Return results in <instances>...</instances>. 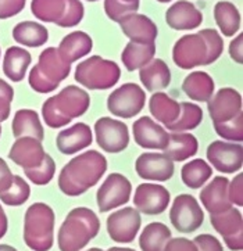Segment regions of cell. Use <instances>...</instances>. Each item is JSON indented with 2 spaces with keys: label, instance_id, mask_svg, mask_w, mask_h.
Wrapping results in <instances>:
<instances>
[{
  "label": "cell",
  "instance_id": "obj_1",
  "mask_svg": "<svg viewBox=\"0 0 243 251\" xmlns=\"http://www.w3.org/2000/svg\"><path fill=\"white\" fill-rule=\"evenodd\" d=\"M107 171V158L97 150H88L65 164L58 175V189L70 197L86 193Z\"/></svg>",
  "mask_w": 243,
  "mask_h": 251
},
{
  "label": "cell",
  "instance_id": "obj_2",
  "mask_svg": "<svg viewBox=\"0 0 243 251\" xmlns=\"http://www.w3.org/2000/svg\"><path fill=\"white\" fill-rule=\"evenodd\" d=\"M90 96L77 85H68L60 93L49 98L42 105V115L49 128H61L68 125L89 110Z\"/></svg>",
  "mask_w": 243,
  "mask_h": 251
},
{
  "label": "cell",
  "instance_id": "obj_3",
  "mask_svg": "<svg viewBox=\"0 0 243 251\" xmlns=\"http://www.w3.org/2000/svg\"><path fill=\"white\" fill-rule=\"evenodd\" d=\"M100 230V219L90 208L77 207L68 212L58 229L57 243L60 251H81Z\"/></svg>",
  "mask_w": 243,
  "mask_h": 251
},
{
  "label": "cell",
  "instance_id": "obj_4",
  "mask_svg": "<svg viewBox=\"0 0 243 251\" xmlns=\"http://www.w3.org/2000/svg\"><path fill=\"white\" fill-rule=\"evenodd\" d=\"M53 208L45 202H35L28 207L24 218V242L33 251H49L54 242Z\"/></svg>",
  "mask_w": 243,
  "mask_h": 251
},
{
  "label": "cell",
  "instance_id": "obj_5",
  "mask_svg": "<svg viewBox=\"0 0 243 251\" xmlns=\"http://www.w3.org/2000/svg\"><path fill=\"white\" fill-rule=\"evenodd\" d=\"M74 78L90 90H107L114 88L121 78L117 63L100 56H92L81 61L75 68Z\"/></svg>",
  "mask_w": 243,
  "mask_h": 251
},
{
  "label": "cell",
  "instance_id": "obj_6",
  "mask_svg": "<svg viewBox=\"0 0 243 251\" xmlns=\"http://www.w3.org/2000/svg\"><path fill=\"white\" fill-rule=\"evenodd\" d=\"M146 104V93L134 82L124 83L110 93L107 99L108 111L120 118H132L138 115Z\"/></svg>",
  "mask_w": 243,
  "mask_h": 251
},
{
  "label": "cell",
  "instance_id": "obj_7",
  "mask_svg": "<svg viewBox=\"0 0 243 251\" xmlns=\"http://www.w3.org/2000/svg\"><path fill=\"white\" fill-rule=\"evenodd\" d=\"M172 60L182 70H192L209 64V49L200 33H189L175 42Z\"/></svg>",
  "mask_w": 243,
  "mask_h": 251
},
{
  "label": "cell",
  "instance_id": "obj_8",
  "mask_svg": "<svg viewBox=\"0 0 243 251\" xmlns=\"http://www.w3.org/2000/svg\"><path fill=\"white\" fill-rule=\"evenodd\" d=\"M170 221L181 233H192L203 225L204 212L193 196L179 195L171 205Z\"/></svg>",
  "mask_w": 243,
  "mask_h": 251
},
{
  "label": "cell",
  "instance_id": "obj_9",
  "mask_svg": "<svg viewBox=\"0 0 243 251\" xmlns=\"http://www.w3.org/2000/svg\"><path fill=\"white\" fill-rule=\"evenodd\" d=\"M95 138L103 151L117 154L130 145V130L124 122L111 117H102L95 122Z\"/></svg>",
  "mask_w": 243,
  "mask_h": 251
},
{
  "label": "cell",
  "instance_id": "obj_10",
  "mask_svg": "<svg viewBox=\"0 0 243 251\" xmlns=\"http://www.w3.org/2000/svg\"><path fill=\"white\" fill-rule=\"evenodd\" d=\"M131 193H132V185H131L130 179L125 178L122 174H118V172L110 174L102 183V186L99 187L96 193L99 211L108 212L127 204L130 201Z\"/></svg>",
  "mask_w": 243,
  "mask_h": 251
},
{
  "label": "cell",
  "instance_id": "obj_11",
  "mask_svg": "<svg viewBox=\"0 0 243 251\" xmlns=\"http://www.w3.org/2000/svg\"><path fill=\"white\" fill-rule=\"evenodd\" d=\"M142 225L140 212L134 207H125L108 215L106 226L110 239L115 243L128 244L135 240Z\"/></svg>",
  "mask_w": 243,
  "mask_h": 251
},
{
  "label": "cell",
  "instance_id": "obj_12",
  "mask_svg": "<svg viewBox=\"0 0 243 251\" xmlns=\"http://www.w3.org/2000/svg\"><path fill=\"white\" fill-rule=\"evenodd\" d=\"M207 160L214 170L222 174H235L242 170L243 147L241 143L227 142V140H214L207 147Z\"/></svg>",
  "mask_w": 243,
  "mask_h": 251
},
{
  "label": "cell",
  "instance_id": "obj_13",
  "mask_svg": "<svg viewBox=\"0 0 243 251\" xmlns=\"http://www.w3.org/2000/svg\"><path fill=\"white\" fill-rule=\"evenodd\" d=\"M210 222L213 227L222 236L229 250H243V215L241 210L232 205L224 212L210 215Z\"/></svg>",
  "mask_w": 243,
  "mask_h": 251
},
{
  "label": "cell",
  "instance_id": "obj_14",
  "mask_svg": "<svg viewBox=\"0 0 243 251\" xmlns=\"http://www.w3.org/2000/svg\"><path fill=\"white\" fill-rule=\"evenodd\" d=\"M170 201V192L159 183H142L134 195L135 208L146 215H160L168 208Z\"/></svg>",
  "mask_w": 243,
  "mask_h": 251
},
{
  "label": "cell",
  "instance_id": "obj_15",
  "mask_svg": "<svg viewBox=\"0 0 243 251\" xmlns=\"http://www.w3.org/2000/svg\"><path fill=\"white\" fill-rule=\"evenodd\" d=\"M242 95L234 88H221L207 101V110L213 124L229 121L242 113Z\"/></svg>",
  "mask_w": 243,
  "mask_h": 251
},
{
  "label": "cell",
  "instance_id": "obj_16",
  "mask_svg": "<svg viewBox=\"0 0 243 251\" xmlns=\"http://www.w3.org/2000/svg\"><path fill=\"white\" fill-rule=\"evenodd\" d=\"M139 176L152 182H167L174 176V161L164 153H143L135 161Z\"/></svg>",
  "mask_w": 243,
  "mask_h": 251
},
{
  "label": "cell",
  "instance_id": "obj_17",
  "mask_svg": "<svg viewBox=\"0 0 243 251\" xmlns=\"http://www.w3.org/2000/svg\"><path fill=\"white\" fill-rule=\"evenodd\" d=\"M132 133L136 145L142 149L164 150L168 145V132L150 117H140L132 125Z\"/></svg>",
  "mask_w": 243,
  "mask_h": 251
},
{
  "label": "cell",
  "instance_id": "obj_18",
  "mask_svg": "<svg viewBox=\"0 0 243 251\" xmlns=\"http://www.w3.org/2000/svg\"><path fill=\"white\" fill-rule=\"evenodd\" d=\"M45 154L46 151L42 146L41 140L31 136H23L17 138L16 142L13 143L8 151V158L23 170H32L41 165Z\"/></svg>",
  "mask_w": 243,
  "mask_h": 251
},
{
  "label": "cell",
  "instance_id": "obj_19",
  "mask_svg": "<svg viewBox=\"0 0 243 251\" xmlns=\"http://www.w3.org/2000/svg\"><path fill=\"white\" fill-rule=\"evenodd\" d=\"M165 23L175 31H192L202 25L203 14L193 3L179 0L165 11Z\"/></svg>",
  "mask_w": 243,
  "mask_h": 251
},
{
  "label": "cell",
  "instance_id": "obj_20",
  "mask_svg": "<svg viewBox=\"0 0 243 251\" xmlns=\"http://www.w3.org/2000/svg\"><path fill=\"white\" fill-rule=\"evenodd\" d=\"M122 33L131 42L136 43H154L159 36L157 25L145 14L131 13L118 23Z\"/></svg>",
  "mask_w": 243,
  "mask_h": 251
},
{
  "label": "cell",
  "instance_id": "obj_21",
  "mask_svg": "<svg viewBox=\"0 0 243 251\" xmlns=\"http://www.w3.org/2000/svg\"><path fill=\"white\" fill-rule=\"evenodd\" d=\"M93 142L92 129L88 124L78 122L73 126L63 129L56 138V146L60 153L65 155L78 153L83 149H88Z\"/></svg>",
  "mask_w": 243,
  "mask_h": 251
},
{
  "label": "cell",
  "instance_id": "obj_22",
  "mask_svg": "<svg viewBox=\"0 0 243 251\" xmlns=\"http://www.w3.org/2000/svg\"><path fill=\"white\" fill-rule=\"evenodd\" d=\"M228 183L229 180L225 176H216L200 192V201L210 215L224 212L234 205L228 197Z\"/></svg>",
  "mask_w": 243,
  "mask_h": 251
},
{
  "label": "cell",
  "instance_id": "obj_23",
  "mask_svg": "<svg viewBox=\"0 0 243 251\" xmlns=\"http://www.w3.org/2000/svg\"><path fill=\"white\" fill-rule=\"evenodd\" d=\"M92 49H93V41L89 35L82 31H74L63 38L57 51L65 63L73 64L77 60L88 56Z\"/></svg>",
  "mask_w": 243,
  "mask_h": 251
},
{
  "label": "cell",
  "instance_id": "obj_24",
  "mask_svg": "<svg viewBox=\"0 0 243 251\" xmlns=\"http://www.w3.org/2000/svg\"><path fill=\"white\" fill-rule=\"evenodd\" d=\"M139 78L145 89L149 92H160L170 86V67L162 58H153L139 70Z\"/></svg>",
  "mask_w": 243,
  "mask_h": 251
},
{
  "label": "cell",
  "instance_id": "obj_25",
  "mask_svg": "<svg viewBox=\"0 0 243 251\" xmlns=\"http://www.w3.org/2000/svg\"><path fill=\"white\" fill-rule=\"evenodd\" d=\"M36 67L48 79L58 85L68 78L71 71V64L65 63L56 48H48L43 50Z\"/></svg>",
  "mask_w": 243,
  "mask_h": 251
},
{
  "label": "cell",
  "instance_id": "obj_26",
  "mask_svg": "<svg viewBox=\"0 0 243 251\" xmlns=\"http://www.w3.org/2000/svg\"><path fill=\"white\" fill-rule=\"evenodd\" d=\"M32 63L31 53L24 48L11 46L3 57V73L11 82H21Z\"/></svg>",
  "mask_w": 243,
  "mask_h": 251
},
{
  "label": "cell",
  "instance_id": "obj_27",
  "mask_svg": "<svg viewBox=\"0 0 243 251\" xmlns=\"http://www.w3.org/2000/svg\"><path fill=\"white\" fill-rule=\"evenodd\" d=\"M199 142L196 136L187 132H172L168 135V145L162 150L172 161H187L196 155Z\"/></svg>",
  "mask_w": 243,
  "mask_h": 251
},
{
  "label": "cell",
  "instance_id": "obj_28",
  "mask_svg": "<svg viewBox=\"0 0 243 251\" xmlns=\"http://www.w3.org/2000/svg\"><path fill=\"white\" fill-rule=\"evenodd\" d=\"M182 90L193 101L207 103L214 95L216 83L210 75L204 71H193L182 82Z\"/></svg>",
  "mask_w": 243,
  "mask_h": 251
},
{
  "label": "cell",
  "instance_id": "obj_29",
  "mask_svg": "<svg viewBox=\"0 0 243 251\" xmlns=\"http://www.w3.org/2000/svg\"><path fill=\"white\" fill-rule=\"evenodd\" d=\"M11 130L16 138L31 136L41 142L45 138V130L42 126L39 115L35 110H29V108H21L14 114Z\"/></svg>",
  "mask_w": 243,
  "mask_h": 251
},
{
  "label": "cell",
  "instance_id": "obj_30",
  "mask_svg": "<svg viewBox=\"0 0 243 251\" xmlns=\"http://www.w3.org/2000/svg\"><path fill=\"white\" fill-rule=\"evenodd\" d=\"M156 54L154 43H136L128 42L121 53V61L127 71L134 73L145 67L150 60H153Z\"/></svg>",
  "mask_w": 243,
  "mask_h": 251
},
{
  "label": "cell",
  "instance_id": "obj_31",
  "mask_svg": "<svg viewBox=\"0 0 243 251\" xmlns=\"http://www.w3.org/2000/svg\"><path fill=\"white\" fill-rule=\"evenodd\" d=\"M13 39L25 48H41L49 41V31L39 23L23 21L14 26Z\"/></svg>",
  "mask_w": 243,
  "mask_h": 251
},
{
  "label": "cell",
  "instance_id": "obj_32",
  "mask_svg": "<svg viewBox=\"0 0 243 251\" xmlns=\"http://www.w3.org/2000/svg\"><path fill=\"white\" fill-rule=\"evenodd\" d=\"M214 20L225 38L235 36L236 32L241 29L242 17L238 7L231 1L221 0L214 6Z\"/></svg>",
  "mask_w": 243,
  "mask_h": 251
},
{
  "label": "cell",
  "instance_id": "obj_33",
  "mask_svg": "<svg viewBox=\"0 0 243 251\" xmlns=\"http://www.w3.org/2000/svg\"><path fill=\"white\" fill-rule=\"evenodd\" d=\"M149 111L156 121L167 126L178 118L179 103L170 98L167 93L156 92L149 100Z\"/></svg>",
  "mask_w": 243,
  "mask_h": 251
},
{
  "label": "cell",
  "instance_id": "obj_34",
  "mask_svg": "<svg viewBox=\"0 0 243 251\" xmlns=\"http://www.w3.org/2000/svg\"><path fill=\"white\" fill-rule=\"evenodd\" d=\"M172 237L170 227L162 222H150L139 236V247L142 251H162Z\"/></svg>",
  "mask_w": 243,
  "mask_h": 251
},
{
  "label": "cell",
  "instance_id": "obj_35",
  "mask_svg": "<svg viewBox=\"0 0 243 251\" xmlns=\"http://www.w3.org/2000/svg\"><path fill=\"white\" fill-rule=\"evenodd\" d=\"M213 176V168L203 158H194L187 162L181 170V179L189 189H200Z\"/></svg>",
  "mask_w": 243,
  "mask_h": 251
},
{
  "label": "cell",
  "instance_id": "obj_36",
  "mask_svg": "<svg viewBox=\"0 0 243 251\" xmlns=\"http://www.w3.org/2000/svg\"><path fill=\"white\" fill-rule=\"evenodd\" d=\"M203 121V110L197 104L182 101L179 103L178 118L165 128L171 132H187L196 129Z\"/></svg>",
  "mask_w": 243,
  "mask_h": 251
},
{
  "label": "cell",
  "instance_id": "obj_37",
  "mask_svg": "<svg viewBox=\"0 0 243 251\" xmlns=\"http://www.w3.org/2000/svg\"><path fill=\"white\" fill-rule=\"evenodd\" d=\"M65 10V0H32L31 11L43 23L57 24Z\"/></svg>",
  "mask_w": 243,
  "mask_h": 251
},
{
  "label": "cell",
  "instance_id": "obj_38",
  "mask_svg": "<svg viewBox=\"0 0 243 251\" xmlns=\"http://www.w3.org/2000/svg\"><path fill=\"white\" fill-rule=\"evenodd\" d=\"M31 196V187L24 178L14 175L13 182L7 190L0 193V201L10 207H20L28 201Z\"/></svg>",
  "mask_w": 243,
  "mask_h": 251
},
{
  "label": "cell",
  "instance_id": "obj_39",
  "mask_svg": "<svg viewBox=\"0 0 243 251\" xmlns=\"http://www.w3.org/2000/svg\"><path fill=\"white\" fill-rule=\"evenodd\" d=\"M25 176L32 182L36 186H45L48 185L52 179L54 178L56 174V162L52 158V155L48 153L45 154V158L41 162V165H38L36 168L32 170H24Z\"/></svg>",
  "mask_w": 243,
  "mask_h": 251
},
{
  "label": "cell",
  "instance_id": "obj_40",
  "mask_svg": "<svg viewBox=\"0 0 243 251\" xmlns=\"http://www.w3.org/2000/svg\"><path fill=\"white\" fill-rule=\"evenodd\" d=\"M214 130L217 132L219 138L235 142V143H242L243 140V111L234 117L232 120L221 124H213Z\"/></svg>",
  "mask_w": 243,
  "mask_h": 251
},
{
  "label": "cell",
  "instance_id": "obj_41",
  "mask_svg": "<svg viewBox=\"0 0 243 251\" xmlns=\"http://www.w3.org/2000/svg\"><path fill=\"white\" fill-rule=\"evenodd\" d=\"M138 1H124V0H105L106 16L114 23H120L125 16L131 13H138Z\"/></svg>",
  "mask_w": 243,
  "mask_h": 251
},
{
  "label": "cell",
  "instance_id": "obj_42",
  "mask_svg": "<svg viewBox=\"0 0 243 251\" xmlns=\"http://www.w3.org/2000/svg\"><path fill=\"white\" fill-rule=\"evenodd\" d=\"M85 14V8L81 0H65V10L63 17L57 21L58 26L61 28H73L82 21Z\"/></svg>",
  "mask_w": 243,
  "mask_h": 251
},
{
  "label": "cell",
  "instance_id": "obj_43",
  "mask_svg": "<svg viewBox=\"0 0 243 251\" xmlns=\"http://www.w3.org/2000/svg\"><path fill=\"white\" fill-rule=\"evenodd\" d=\"M199 33L206 41L207 49H209V64L216 63L224 51V41H222L221 35L216 29H211V28L202 29V31H199Z\"/></svg>",
  "mask_w": 243,
  "mask_h": 251
},
{
  "label": "cell",
  "instance_id": "obj_44",
  "mask_svg": "<svg viewBox=\"0 0 243 251\" xmlns=\"http://www.w3.org/2000/svg\"><path fill=\"white\" fill-rule=\"evenodd\" d=\"M28 82L32 90L38 93H52L58 88V83H54L50 79H48L43 74L38 70V67L35 65L32 70L29 71L28 75Z\"/></svg>",
  "mask_w": 243,
  "mask_h": 251
},
{
  "label": "cell",
  "instance_id": "obj_45",
  "mask_svg": "<svg viewBox=\"0 0 243 251\" xmlns=\"http://www.w3.org/2000/svg\"><path fill=\"white\" fill-rule=\"evenodd\" d=\"M14 99L13 86L0 78V121H6L11 113V103Z\"/></svg>",
  "mask_w": 243,
  "mask_h": 251
},
{
  "label": "cell",
  "instance_id": "obj_46",
  "mask_svg": "<svg viewBox=\"0 0 243 251\" xmlns=\"http://www.w3.org/2000/svg\"><path fill=\"white\" fill-rule=\"evenodd\" d=\"M228 197L229 201L235 204L236 207L243 205V174L239 172L235 178L228 183Z\"/></svg>",
  "mask_w": 243,
  "mask_h": 251
},
{
  "label": "cell",
  "instance_id": "obj_47",
  "mask_svg": "<svg viewBox=\"0 0 243 251\" xmlns=\"http://www.w3.org/2000/svg\"><path fill=\"white\" fill-rule=\"evenodd\" d=\"M27 0H0V20H7L20 14L25 8Z\"/></svg>",
  "mask_w": 243,
  "mask_h": 251
},
{
  "label": "cell",
  "instance_id": "obj_48",
  "mask_svg": "<svg viewBox=\"0 0 243 251\" xmlns=\"http://www.w3.org/2000/svg\"><path fill=\"white\" fill-rule=\"evenodd\" d=\"M193 243L199 251H224V247L218 239L209 233L196 236Z\"/></svg>",
  "mask_w": 243,
  "mask_h": 251
},
{
  "label": "cell",
  "instance_id": "obj_49",
  "mask_svg": "<svg viewBox=\"0 0 243 251\" xmlns=\"http://www.w3.org/2000/svg\"><path fill=\"white\" fill-rule=\"evenodd\" d=\"M162 251H199L196 244L187 237H171Z\"/></svg>",
  "mask_w": 243,
  "mask_h": 251
},
{
  "label": "cell",
  "instance_id": "obj_50",
  "mask_svg": "<svg viewBox=\"0 0 243 251\" xmlns=\"http://www.w3.org/2000/svg\"><path fill=\"white\" fill-rule=\"evenodd\" d=\"M229 56L231 58L238 63V64H243V33H239L235 39L229 43Z\"/></svg>",
  "mask_w": 243,
  "mask_h": 251
},
{
  "label": "cell",
  "instance_id": "obj_51",
  "mask_svg": "<svg viewBox=\"0 0 243 251\" xmlns=\"http://www.w3.org/2000/svg\"><path fill=\"white\" fill-rule=\"evenodd\" d=\"M13 172L10 170V167L7 165L6 160H3L0 157V193L7 190L11 182H13Z\"/></svg>",
  "mask_w": 243,
  "mask_h": 251
},
{
  "label": "cell",
  "instance_id": "obj_52",
  "mask_svg": "<svg viewBox=\"0 0 243 251\" xmlns=\"http://www.w3.org/2000/svg\"><path fill=\"white\" fill-rule=\"evenodd\" d=\"M7 229H8L7 215H6V212H4L3 207H1V204H0V239L6 236V233H7Z\"/></svg>",
  "mask_w": 243,
  "mask_h": 251
},
{
  "label": "cell",
  "instance_id": "obj_53",
  "mask_svg": "<svg viewBox=\"0 0 243 251\" xmlns=\"http://www.w3.org/2000/svg\"><path fill=\"white\" fill-rule=\"evenodd\" d=\"M0 251H18L10 244H0Z\"/></svg>",
  "mask_w": 243,
  "mask_h": 251
},
{
  "label": "cell",
  "instance_id": "obj_54",
  "mask_svg": "<svg viewBox=\"0 0 243 251\" xmlns=\"http://www.w3.org/2000/svg\"><path fill=\"white\" fill-rule=\"evenodd\" d=\"M107 251H135L134 249H128V247H111Z\"/></svg>",
  "mask_w": 243,
  "mask_h": 251
},
{
  "label": "cell",
  "instance_id": "obj_55",
  "mask_svg": "<svg viewBox=\"0 0 243 251\" xmlns=\"http://www.w3.org/2000/svg\"><path fill=\"white\" fill-rule=\"evenodd\" d=\"M86 251H103L102 249H99V247H92V249H89V250Z\"/></svg>",
  "mask_w": 243,
  "mask_h": 251
},
{
  "label": "cell",
  "instance_id": "obj_56",
  "mask_svg": "<svg viewBox=\"0 0 243 251\" xmlns=\"http://www.w3.org/2000/svg\"><path fill=\"white\" fill-rule=\"evenodd\" d=\"M157 1H160V3H170L171 0H157Z\"/></svg>",
  "mask_w": 243,
  "mask_h": 251
},
{
  "label": "cell",
  "instance_id": "obj_57",
  "mask_svg": "<svg viewBox=\"0 0 243 251\" xmlns=\"http://www.w3.org/2000/svg\"><path fill=\"white\" fill-rule=\"evenodd\" d=\"M0 136H1V121H0Z\"/></svg>",
  "mask_w": 243,
  "mask_h": 251
},
{
  "label": "cell",
  "instance_id": "obj_58",
  "mask_svg": "<svg viewBox=\"0 0 243 251\" xmlns=\"http://www.w3.org/2000/svg\"><path fill=\"white\" fill-rule=\"evenodd\" d=\"M124 1H138V0H124Z\"/></svg>",
  "mask_w": 243,
  "mask_h": 251
},
{
  "label": "cell",
  "instance_id": "obj_59",
  "mask_svg": "<svg viewBox=\"0 0 243 251\" xmlns=\"http://www.w3.org/2000/svg\"><path fill=\"white\" fill-rule=\"evenodd\" d=\"M88 1H99V0H88Z\"/></svg>",
  "mask_w": 243,
  "mask_h": 251
},
{
  "label": "cell",
  "instance_id": "obj_60",
  "mask_svg": "<svg viewBox=\"0 0 243 251\" xmlns=\"http://www.w3.org/2000/svg\"><path fill=\"white\" fill-rule=\"evenodd\" d=\"M0 57H1V50H0Z\"/></svg>",
  "mask_w": 243,
  "mask_h": 251
}]
</instances>
